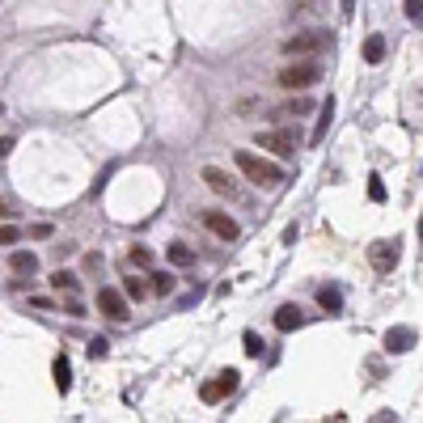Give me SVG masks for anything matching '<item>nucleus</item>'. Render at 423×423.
Instances as JSON below:
<instances>
[{
  "mask_svg": "<svg viewBox=\"0 0 423 423\" xmlns=\"http://www.w3.org/2000/svg\"><path fill=\"white\" fill-rule=\"evenodd\" d=\"M318 76H322V68L314 64V59H297V64H288V68H280L275 72V81L284 85V89H309V85H318Z\"/></svg>",
  "mask_w": 423,
  "mask_h": 423,
  "instance_id": "f03ea898",
  "label": "nucleus"
},
{
  "mask_svg": "<svg viewBox=\"0 0 423 423\" xmlns=\"http://www.w3.org/2000/svg\"><path fill=\"white\" fill-rule=\"evenodd\" d=\"M106 347H110L106 339H93V343H89V356H106Z\"/></svg>",
  "mask_w": 423,
  "mask_h": 423,
  "instance_id": "cd10ccee",
  "label": "nucleus"
},
{
  "mask_svg": "<svg viewBox=\"0 0 423 423\" xmlns=\"http://www.w3.org/2000/svg\"><path fill=\"white\" fill-rule=\"evenodd\" d=\"M415 347V330L411 326H390L386 330V352L390 356H403V352H411Z\"/></svg>",
  "mask_w": 423,
  "mask_h": 423,
  "instance_id": "9d476101",
  "label": "nucleus"
},
{
  "mask_svg": "<svg viewBox=\"0 0 423 423\" xmlns=\"http://www.w3.org/2000/svg\"><path fill=\"white\" fill-rule=\"evenodd\" d=\"M199 178H203V182H208V191H216V195H229V199L237 195V182H233L225 169H216V165H203V174H199Z\"/></svg>",
  "mask_w": 423,
  "mask_h": 423,
  "instance_id": "1a4fd4ad",
  "label": "nucleus"
},
{
  "mask_svg": "<svg viewBox=\"0 0 423 423\" xmlns=\"http://www.w3.org/2000/svg\"><path fill=\"white\" fill-rule=\"evenodd\" d=\"M386 59V38L381 34H369L364 38V64H381Z\"/></svg>",
  "mask_w": 423,
  "mask_h": 423,
  "instance_id": "f3484780",
  "label": "nucleus"
},
{
  "mask_svg": "<svg viewBox=\"0 0 423 423\" xmlns=\"http://www.w3.org/2000/svg\"><path fill=\"white\" fill-rule=\"evenodd\" d=\"M13 144H17V140H8V136H4V140H0V157H8V153H13Z\"/></svg>",
  "mask_w": 423,
  "mask_h": 423,
  "instance_id": "c85d7f7f",
  "label": "nucleus"
},
{
  "mask_svg": "<svg viewBox=\"0 0 423 423\" xmlns=\"http://www.w3.org/2000/svg\"><path fill=\"white\" fill-rule=\"evenodd\" d=\"M309 110H314V102H309V97H301V93H297L292 102H284V106H275V114H297V119H305Z\"/></svg>",
  "mask_w": 423,
  "mask_h": 423,
  "instance_id": "a211bd4d",
  "label": "nucleus"
},
{
  "mask_svg": "<svg viewBox=\"0 0 423 423\" xmlns=\"http://www.w3.org/2000/svg\"><path fill=\"white\" fill-rule=\"evenodd\" d=\"M369 199H373V203H386V182H381V178H369Z\"/></svg>",
  "mask_w": 423,
  "mask_h": 423,
  "instance_id": "b1692460",
  "label": "nucleus"
},
{
  "mask_svg": "<svg viewBox=\"0 0 423 423\" xmlns=\"http://www.w3.org/2000/svg\"><path fill=\"white\" fill-rule=\"evenodd\" d=\"M263 153H271V157H280V161H288L292 153H297V136L292 131H258V140H254Z\"/></svg>",
  "mask_w": 423,
  "mask_h": 423,
  "instance_id": "20e7f679",
  "label": "nucleus"
},
{
  "mask_svg": "<svg viewBox=\"0 0 423 423\" xmlns=\"http://www.w3.org/2000/svg\"><path fill=\"white\" fill-rule=\"evenodd\" d=\"M8 267H13V275H25V280H30V275L38 271V254H34V250H13V254H8Z\"/></svg>",
  "mask_w": 423,
  "mask_h": 423,
  "instance_id": "9b49d317",
  "label": "nucleus"
},
{
  "mask_svg": "<svg viewBox=\"0 0 423 423\" xmlns=\"http://www.w3.org/2000/svg\"><path fill=\"white\" fill-rule=\"evenodd\" d=\"M51 377H55V390H59V394H68V390H72V364H68V356H55Z\"/></svg>",
  "mask_w": 423,
  "mask_h": 423,
  "instance_id": "ddd939ff",
  "label": "nucleus"
},
{
  "mask_svg": "<svg viewBox=\"0 0 423 423\" xmlns=\"http://www.w3.org/2000/svg\"><path fill=\"white\" fill-rule=\"evenodd\" d=\"M330 119H335V97H326V102H322V114H318V127H314V144H322V140H326Z\"/></svg>",
  "mask_w": 423,
  "mask_h": 423,
  "instance_id": "4468645a",
  "label": "nucleus"
},
{
  "mask_svg": "<svg viewBox=\"0 0 423 423\" xmlns=\"http://www.w3.org/2000/svg\"><path fill=\"white\" fill-rule=\"evenodd\" d=\"M76 284H81V280H76L72 271H55V275H51V288H55V292H76Z\"/></svg>",
  "mask_w": 423,
  "mask_h": 423,
  "instance_id": "aec40b11",
  "label": "nucleus"
},
{
  "mask_svg": "<svg viewBox=\"0 0 423 423\" xmlns=\"http://www.w3.org/2000/svg\"><path fill=\"white\" fill-rule=\"evenodd\" d=\"M97 309H102L106 318H114V322L127 318V301H123V292H114V288H97Z\"/></svg>",
  "mask_w": 423,
  "mask_h": 423,
  "instance_id": "6e6552de",
  "label": "nucleus"
},
{
  "mask_svg": "<svg viewBox=\"0 0 423 423\" xmlns=\"http://www.w3.org/2000/svg\"><path fill=\"white\" fill-rule=\"evenodd\" d=\"M419 237H423V216H419Z\"/></svg>",
  "mask_w": 423,
  "mask_h": 423,
  "instance_id": "7c9ffc66",
  "label": "nucleus"
},
{
  "mask_svg": "<svg viewBox=\"0 0 423 423\" xmlns=\"http://www.w3.org/2000/svg\"><path fill=\"white\" fill-rule=\"evenodd\" d=\"M233 161H237V169L254 182V186H280L284 182V169L275 165V161H267L263 153H250V148H237L233 153Z\"/></svg>",
  "mask_w": 423,
  "mask_h": 423,
  "instance_id": "f257e3e1",
  "label": "nucleus"
},
{
  "mask_svg": "<svg viewBox=\"0 0 423 423\" xmlns=\"http://www.w3.org/2000/svg\"><path fill=\"white\" fill-rule=\"evenodd\" d=\"M326 42H330L326 30H301V34H292V38L280 42V47H284V55H309V51H322Z\"/></svg>",
  "mask_w": 423,
  "mask_h": 423,
  "instance_id": "7ed1b4c3",
  "label": "nucleus"
},
{
  "mask_svg": "<svg viewBox=\"0 0 423 423\" xmlns=\"http://www.w3.org/2000/svg\"><path fill=\"white\" fill-rule=\"evenodd\" d=\"M301 322H305L301 305H280V309H275V330H284V335H288V330H297Z\"/></svg>",
  "mask_w": 423,
  "mask_h": 423,
  "instance_id": "f8f14e48",
  "label": "nucleus"
},
{
  "mask_svg": "<svg viewBox=\"0 0 423 423\" xmlns=\"http://www.w3.org/2000/svg\"><path fill=\"white\" fill-rule=\"evenodd\" d=\"M127 297H136V301L148 297V284H144V280H127Z\"/></svg>",
  "mask_w": 423,
  "mask_h": 423,
  "instance_id": "393cba45",
  "label": "nucleus"
},
{
  "mask_svg": "<svg viewBox=\"0 0 423 423\" xmlns=\"http://www.w3.org/2000/svg\"><path fill=\"white\" fill-rule=\"evenodd\" d=\"M64 314H68V318H85V305L72 297V301H64Z\"/></svg>",
  "mask_w": 423,
  "mask_h": 423,
  "instance_id": "a878e982",
  "label": "nucleus"
},
{
  "mask_svg": "<svg viewBox=\"0 0 423 423\" xmlns=\"http://www.w3.org/2000/svg\"><path fill=\"white\" fill-rule=\"evenodd\" d=\"M377 423H394V411H381V419Z\"/></svg>",
  "mask_w": 423,
  "mask_h": 423,
  "instance_id": "c756f323",
  "label": "nucleus"
},
{
  "mask_svg": "<svg viewBox=\"0 0 423 423\" xmlns=\"http://www.w3.org/2000/svg\"><path fill=\"white\" fill-rule=\"evenodd\" d=\"M403 8H407V17H411V21H423V4H419V0H407Z\"/></svg>",
  "mask_w": 423,
  "mask_h": 423,
  "instance_id": "bb28decb",
  "label": "nucleus"
},
{
  "mask_svg": "<svg viewBox=\"0 0 423 423\" xmlns=\"http://www.w3.org/2000/svg\"><path fill=\"white\" fill-rule=\"evenodd\" d=\"M21 242V229L17 225H0V246H17Z\"/></svg>",
  "mask_w": 423,
  "mask_h": 423,
  "instance_id": "5701e85b",
  "label": "nucleus"
},
{
  "mask_svg": "<svg viewBox=\"0 0 423 423\" xmlns=\"http://www.w3.org/2000/svg\"><path fill=\"white\" fill-rule=\"evenodd\" d=\"M203 229H208L212 237H220V242H237V233H242V229H237V220H233L229 212H216V208H212V212H203Z\"/></svg>",
  "mask_w": 423,
  "mask_h": 423,
  "instance_id": "423d86ee",
  "label": "nucleus"
},
{
  "mask_svg": "<svg viewBox=\"0 0 423 423\" xmlns=\"http://www.w3.org/2000/svg\"><path fill=\"white\" fill-rule=\"evenodd\" d=\"M369 263H373V271H394L398 267V242H390V237H381V242H373L369 246Z\"/></svg>",
  "mask_w": 423,
  "mask_h": 423,
  "instance_id": "0eeeda50",
  "label": "nucleus"
},
{
  "mask_svg": "<svg viewBox=\"0 0 423 423\" xmlns=\"http://www.w3.org/2000/svg\"><path fill=\"white\" fill-rule=\"evenodd\" d=\"M242 343H246V356H263V339H258L254 330H246V335H242Z\"/></svg>",
  "mask_w": 423,
  "mask_h": 423,
  "instance_id": "4be33fe9",
  "label": "nucleus"
},
{
  "mask_svg": "<svg viewBox=\"0 0 423 423\" xmlns=\"http://www.w3.org/2000/svg\"><path fill=\"white\" fill-rule=\"evenodd\" d=\"M165 258H169L174 267H191V263H195V250H191L186 242H174V246H165Z\"/></svg>",
  "mask_w": 423,
  "mask_h": 423,
  "instance_id": "2eb2a0df",
  "label": "nucleus"
},
{
  "mask_svg": "<svg viewBox=\"0 0 423 423\" xmlns=\"http://www.w3.org/2000/svg\"><path fill=\"white\" fill-rule=\"evenodd\" d=\"M148 280H153V284H148V292H157V297H169V292L178 288V280H174V271H153Z\"/></svg>",
  "mask_w": 423,
  "mask_h": 423,
  "instance_id": "dca6fc26",
  "label": "nucleus"
},
{
  "mask_svg": "<svg viewBox=\"0 0 423 423\" xmlns=\"http://www.w3.org/2000/svg\"><path fill=\"white\" fill-rule=\"evenodd\" d=\"M237 381H242V377H237L233 369H225V373H216V377L199 390V398H203V403H225V398L237 390Z\"/></svg>",
  "mask_w": 423,
  "mask_h": 423,
  "instance_id": "39448f33",
  "label": "nucleus"
},
{
  "mask_svg": "<svg viewBox=\"0 0 423 423\" xmlns=\"http://www.w3.org/2000/svg\"><path fill=\"white\" fill-rule=\"evenodd\" d=\"M318 305H322L326 314H339V309H343V297H339L335 288H318Z\"/></svg>",
  "mask_w": 423,
  "mask_h": 423,
  "instance_id": "6ab92c4d",
  "label": "nucleus"
},
{
  "mask_svg": "<svg viewBox=\"0 0 423 423\" xmlns=\"http://www.w3.org/2000/svg\"><path fill=\"white\" fill-rule=\"evenodd\" d=\"M127 263H136V267H153V250H148V246H131V250H127ZM127 263H123V267H127Z\"/></svg>",
  "mask_w": 423,
  "mask_h": 423,
  "instance_id": "412c9836",
  "label": "nucleus"
}]
</instances>
